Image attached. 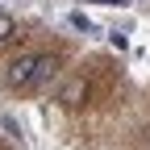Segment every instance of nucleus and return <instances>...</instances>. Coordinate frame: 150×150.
<instances>
[{
    "label": "nucleus",
    "mask_w": 150,
    "mask_h": 150,
    "mask_svg": "<svg viewBox=\"0 0 150 150\" xmlns=\"http://www.w3.org/2000/svg\"><path fill=\"white\" fill-rule=\"evenodd\" d=\"M38 63H42V54H17V59L4 67V88H8V92H29V88H38Z\"/></svg>",
    "instance_id": "1"
},
{
    "label": "nucleus",
    "mask_w": 150,
    "mask_h": 150,
    "mask_svg": "<svg viewBox=\"0 0 150 150\" xmlns=\"http://www.w3.org/2000/svg\"><path fill=\"white\" fill-rule=\"evenodd\" d=\"M54 75H59V59H54V54H42V63H38V88L50 83Z\"/></svg>",
    "instance_id": "2"
},
{
    "label": "nucleus",
    "mask_w": 150,
    "mask_h": 150,
    "mask_svg": "<svg viewBox=\"0 0 150 150\" xmlns=\"http://www.w3.org/2000/svg\"><path fill=\"white\" fill-rule=\"evenodd\" d=\"M88 96V88H83V79H75V83H67L63 88V104H79Z\"/></svg>",
    "instance_id": "3"
},
{
    "label": "nucleus",
    "mask_w": 150,
    "mask_h": 150,
    "mask_svg": "<svg viewBox=\"0 0 150 150\" xmlns=\"http://www.w3.org/2000/svg\"><path fill=\"white\" fill-rule=\"evenodd\" d=\"M13 29H17V21H13L8 13H0V46H4L8 38H13Z\"/></svg>",
    "instance_id": "4"
}]
</instances>
